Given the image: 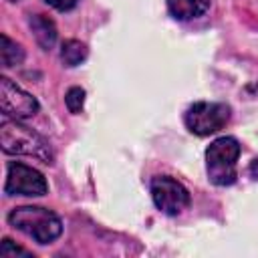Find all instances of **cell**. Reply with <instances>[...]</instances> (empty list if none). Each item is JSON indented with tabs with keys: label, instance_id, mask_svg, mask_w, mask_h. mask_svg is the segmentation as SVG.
Here are the masks:
<instances>
[{
	"label": "cell",
	"instance_id": "1",
	"mask_svg": "<svg viewBox=\"0 0 258 258\" xmlns=\"http://www.w3.org/2000/svg\"><path fill=\"white\" fill-rule=\"evenodd\" d=\"M0 145L8 155H28L42 163H52V151L44 137H40L30 127L22 125L18 119L2 115L0 121Z\"/></svg>",
	"mask_w": 258,
	"mask_h": 258
},
{
	"label": "cell",
	"instance_id": "2",
	"mask_svg": "<svg viewBox=\"0 0 258 258\" xmlns=\"http://www.w3.org/2000/svg\"><path fill=\"white\" fill-rule=\"evenodd\" d=\"M8 222L12 228L24 232L38 244H48L56 240L62 232V222L60 218L40 206H20L14 208L8 214Z\"/></svg>",
	"mask_w": 258,
	"mask_h": 258
},
{
	"label": "cell",
	"instance_id": "3",
	"mask_svg": "<svg viewBox=\"0 0 258 258\" xmlns=\"http://www.w3.org/2000/svg\"><path fill=\"white\" fill-rule=\"evenodd\" d=\"M240 155V143L234 137H218L206 149L208 177L216 185H232L236 181V161Z\"/></svg>",
	"mask_w": 258,
	"mask_h": 258
},
{
	"label": "cell",
	"instance_id": "4",
	"mask_svg": "<svg viewBox=\"0 0 258 258\" xmlns=\"http://www.w3.org/2000/svg\"><path fill=\"white\" fill-rule=\"evenodd\" d=\"M183 121H185V127L194 135H200V137L212 135L230 121V107L226 103L200 101L187 107Z\"/></svg>",
	"mask_w": 258,
	"mask_h": 258
},
{
	"label": "cell",
	"instance_id": "5",
	"mask_svg": "<svg viewBox=\"0 0 258 258\" xmlns=\"http://www.w3.org/2000/svg\"><path fill=\"white\" fill-rule=\"evenodd\" d=\"M151 198L159 212L177 216L189 206V191L169 175H155L151 179Z\"/></svg>",
	"mask_w": 258,
	"mask_h": 258
},
{
	"label": "cell",
	"instance_id": "6",
	"mask_svg": "<svg viewBox=\"0 0 258 258\" xmlns=\"http://www.w3.org/2000/svg\"><path fill=\"white\" fill-rule=\"evenodd\" d=\"M48 191V183L44 175L20 161L8 163V173H6V183H4V194L6 196H44Z\"/></svg>",
	"mask_w": 258,
	"mask_h": 258
},
{
	"label": "cell",
	"instance_id": "7",
	"mask_svg": "<svg viewBox=\"0 0 258 258\" xmlns=\"http://www.w3.org/2000/svg\"><path fill=\"white\" fill-rule=\"evenodd\" d=\"M0 109L4 117L26 119L38 111V101L8 77H0Z\"/></svg>",
	"mask_w": 258,
	"mask_h": 258
},
{
	"label": "cell",
	"instance_id": "8",
	"mask_svg": "<svg viewBox=\"0 0 258 258\" xmlns=\"http://www.w3.org/2000/svg\"><path fill=\"white\" fill-rule=\"evenodd\" d=\"M28 26H30L36 42L40 44V48L50 50L54 46V42H56V26H54V22L48 16H44V14H30Z\"/></svg>",
	"mask_w": 258,
	"mask_h": 258
},
{
	"label": "cell",
	"instance_id": "9",
	"mask_svg": "<svg viewBox=\"0 0 258 258\" xmlns=\"http://www.w3.org/2000/svg\"><path fill=\"white\" fill-rule=\"evenodd\" d=\"M167 10L175 20H191L210 8V0H165Z\"/></svg>",
	"mask_w": 258,
	"mask_h": 258
},
{
	"label": "cell",
	"instance_id": "10",
	"mask_svg": "<svg viewBox=\"0 0 258 258\" xmlns=\"http://www.w3.org/2000/svg\"><path fill=\"white\" fill-rule=\"evenodd\" d=\"M0 60L2 67L10 69L14 64H20L24 60V50L20 44H16L14 40H10L6 34L0 36Z\"/></svg>",
	"mask_w": 258,
	"mask_h": 258
},
{
	"label": "cell",
	"instance_id": "11",
	"mask_svg": "<svg viewBox=\"0 0 258 258\" xmlns=\"http://www.w3.org/2000/svg\"><path fill=\"white\" fill-rule=\"evenodd\" d=\"M89 50L87 46L81 42V40H64L62 46H60V60L67 64V67H77L81 64L85 58H87Z\"/></svg>",
	"mask_w": 258,
	"mask_h": 258
},
{
	"label": "cell",
	"instance_id": "12",
	"mask_svg": "<svg viewBox=\"0 0 258 258\" xmlns=\"http://www.w3.org/2000/svg\"><path fill=\"white\" fill-rule=\"evenodd\" d=\"M64 105L71 113H81V109L85 105V91L81 87H71L64 95Z\"/></svg>",
	"mask_w": 258,
	"mask_h": 258
},
{
	"label": "cell",
	"instance_id": "13",
	"mask_svg": "<svg viewBox=\"0 0 258 258\" xmlns=\"http://www.w3.org/2000/svg\"><path fill=\"white\" fill-rule=\"evenodd\" d=\"M0 256L2 258H12V256H24V258H32V254L20 246H14V242L10 238H4L2 240V246H0Z\"/></svg>",
	"mask_w": 258,
	"mask_h": 258
},
{
	"label": "cell",
	"instance_id": "14",
	"mask_svg": "<svg viewBox=\"0 0 258 258\" xmlns=\"http://www.w3.org/2000/svg\"><path fill=\"white\" fill-rule=\"evenodd\" d=\"M44 2H46L48 6H52V8H56V10H60V12H67V10H71V8H75L79 0H44Z\"/></svg>",
	"mask_w": 258,
	"mask_h": 258
},
{
	"label": "cell",
	"instance_id": "15",
	"mask_svg": "<svg viewBox=\"0 0 258 258\" xmlns=\"http://www.w3.org/2000/svg\"><path fill=\"white\" fill-rule=\"evenodd\" d=\"M10 2H18V0H10Z\"/></svg>",
	"mask_w": 258,
	"mask_h": 258
}]
</instances>
